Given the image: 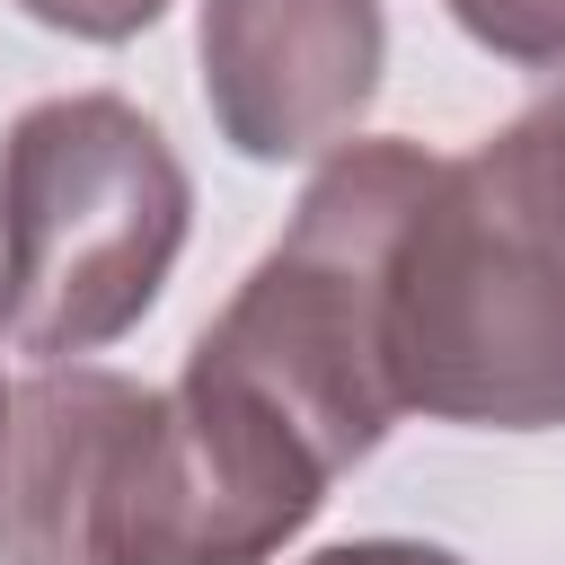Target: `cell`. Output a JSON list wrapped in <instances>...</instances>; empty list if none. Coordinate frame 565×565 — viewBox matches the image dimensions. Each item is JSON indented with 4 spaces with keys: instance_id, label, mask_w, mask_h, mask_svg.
<instances>
[{
    "instance_id": "8992f818",
    "label": "cell",
    "mask_w": 565,
    "mask_h": 565,
    "mask_svg": "<svg viewBox=\"0 0 565 565\" xmlns=\"http://www.w3.org/2000/svg\"><path fill=\"white\" fill-rule=\"evenodd\" d=\"M468 44L521 62V71H565V0H441Z\"/></svg>"
},
{
    "instance_id": "6da1fadb",
    "label": "cell",
    "mask_w": 565,
    "mask_h": 565,
    "mask_svg": "<svg viewBox=\"0 0 565 565\" xmlns=\"http://www.w3.org/2000/svg\"><path fill=\"white\" fill-rule=\"evenodd\" d=\"M318 503V459L194 380L44 362L0 415V565H265Z\"/></svg>"
},
{
    "instance_id": "52a82bcc",
    "label": "cell",
    "mask_w": 565,
    "mask_h": 565,
    "mask_svg": "<svg viewBox=\"0 0 565 565\" xmlns=\"http://www.w3.org/2000/svg\"><path fill=\"white\" fill-rule=\"evenodd\" d=\"M486 150H494V159L512 168V185H521V194L565 230V88H556V97H539L530 115H512Z\"/></svg>"
},
{
    "instance_id": "9c48e42d",
    "label": "cell",
    "mask_w": 565,
    "mask_h": 565,
    "mask_svg": "<svg viewBox=\"0 0 565 565\" xmlns=\"http://www.w3.org/2000/svg\"><path fill=\"white\" fill-rule=\"evenodd\" d=\"M309 565H468L433 539H344V547H318Z\"/></svg>"
},
{
    "instance_id": "5b68a950",
    "label": "cell",
    "mask_w": 565,
    "mask_h": 565,
    "mask_svg": "<svg viewBox=\"0 0 565 565\" xmlns=\"http://www.w3.org/2000/svg\"><path fill=\"white\" fill-rule=\"evenodd\" d=\"M194 53L221 141L256 168H282L335 150L371 115L388 18L380 0H203Z\"/></svg>"
},
{
    "instance_id": "7a4b0ae2",
    "label": "cell",
    "mask_w": 565,
    "mask_h": 565,
    "mask_svg": "<svg viewBox=\"0 0 565 565\" xmlns=\"http://www.w3.org/2000/svg\"><path fill=\"white\" fill-rule=\"evenodd\" d=\"M433 177V150L415 141H335V159L309 177L291 230L247 265L230 309L194 335L185 380L247 406L282 441L318 459L335 486L380 450L397 424L388 371H380V291H388V247Z\"/></svg>"
},
{
    "instance_id": "30bf717a",
    "label": "cell",
    "mask_w": 565,
    "mask_h": 565,
    "mask_svg": "<svg viewBox=\"0 0 565 565\" xmlns=\"http://www.w3.org/2000/svg\"><path fill=\"white\" fill-rule=\"evenodd\" d=\"M0 415H9V388H0Z\"/></svg>"
},
{
    "instance_id": "3957f363",
    "label": "cell",
    "mask_w": 565,
    "mask_h": 565,
    "mask_svg": "<svg viewBox=\"0 0 565 565\" xmlns=\"http://www.w3.org/2000/svg\"><path fill=\"white\" fill-rule=\"evenodd\" d=\"M380 371L397 415L477 433L565 424V230L486 141L433 159L397 221Z\"/></svg>"
},
{
    "instance_id": "277c9868",
    "label": "cell",
    "mask_w": 565,
    "mask_h": 565,
    "mask_svg": "<svg viewBox=\"0 0 565 565\" xmlns=\"http://www.w3.org/2000/svg\"><path fill=\"white\" fill-rule=\"evenodd\" d=\"M185 221V159L132 97H35L0 141V335L44 362L132 335L168 291Z\"/></svg>"
},
{
    "instance_id": "ba28073f",
    "label": "cell",
    "mask_w": 565,
    "mask_h": 565,
    "mask_svg": "<svg viewBox=\"0 0 565 565\" xmlns=\"http://www.w3.org/2000/svg\"><path fill=\"white\" fill-rule=\"evenodd\" d=\"M35 26H53V35H79V44H124V35H141L168 0H18Z\"/></svg>"
}]
</instances>
